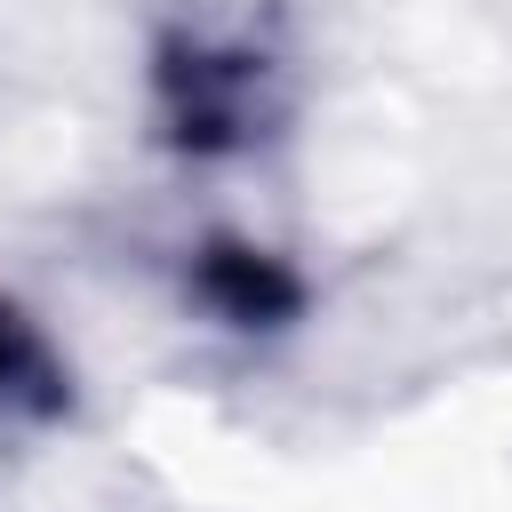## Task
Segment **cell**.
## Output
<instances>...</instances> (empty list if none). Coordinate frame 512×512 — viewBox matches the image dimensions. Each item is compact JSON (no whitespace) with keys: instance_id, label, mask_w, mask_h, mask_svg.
Listing matches in <instances>:
<instances>
[{"instance_id":"obj_3","label":"cell","mask_w":512,"mask_h":512,"mask_svg":"<svg viewBox=\"0 0 512 512\" xmlns=\"http://www.w3.org/2000/svg\"><path fill=\"white\" fill-rule=\"evenodd\" d=\"M64 408V368L48 336L0 296V416H56Z\"/></svg>"},{"instance_id":"obj_2","label":"cell","mask_w":512,"mask_h":512,"mask_svg":"<svg viewBox=\"0 0 512 512\" xmlns=\"http://www.w3.org/2000/svg\"><path fill=\"white\" fill-rule=\"evenodd\" d=\"M296 272H280L264 248H208L200 256V304L216 320H240V328H272L296 312Z\"/></svg>"},{"instance_id":"obj_1","label":"cell","mask_w":512,"mask_h":512,"mask_svg":"<svg viewBox=\"0 0 512 512\" xmlns=\"http://www.w3.org/2000/svg\"><path fill=\"white\" fill-rule=\"evenodd\" d=\"M160 120L184 152H232L264 120V56L168 40L160 48Z\"/></svg>"}]
</instances>
